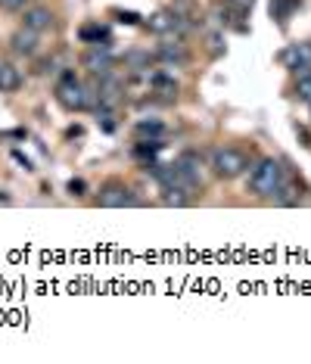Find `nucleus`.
I'll return each mask as SVG.
<instances>
[{"instance_id": "obj_17", "label": "nucleus", "mask_w": 311, "mask_h": 364, "mask_svg": "<svg viewBox=\"0 0 311 364\" xmlns=\"http://www.w3.org/2000/svg\"><path fill=\"white\" fill-rule=\"evenodd\" d=\"M193 203V196L187 193V190H178V187H165L162 190V205H175V209H184V205H190Z\"/></svg>"}, {"instance_id": "obj_22", "label": "nucleus", "mask_w": 311, "mask_h": 364, "mask_svg": "<svg viewBox=\"0 0 311 364\" xmlns=\"http://www.w3.org/2000/svg\"><path fill=\"white\" fill-rule=\"evenodd\" d=\"M116 19L125 22V26H141V16H137L134 10H116Z\"/></svg>"}, {"instance_id": "obj_9", "label": "nucleus", "mask_w": 311, "mask_h": 364, "mask_svg": "<svg viewBox=\"0 0 311 364\" xmlns=\"http://www.w3.org/2000/svg\"><path fill=\"white\" fill-rule=\"evenodd\" d=\"M150 87H153V94H159L165 103H175L178 100V81L171 72H150Z\"/></svg>"}, {"instance_id": "obj_18", "label": "nucleus", "mask_w": 311, "mask_h": 364, "mask_svg": "<svg viewBox=\"0 0 311 364\" xmlns=\"http://www.w3.org/2000/svg\"><path fill=\"white\" fill-rule=\"evenodd\" d=\"M153 60H156V56H153L150 50H131V53L125 56V63L131 65V69H134V72H143V75H150Z\"/></svg>"}, {"instance_id": "obj_4", "label": "nucleus", "mask_w": 311, "mask_h": 364, "mask_svg": "<svg viewBox=\"0 0 311 364\" xmlns=\"http://www.w3.org/2000/svg\"><path fill=\"white\" fill-rule=\"evenodd\" d=\"M153 56L159 63H165L168 69H171V65H187V63H190V50H187L184 38H178V35H162V41L156 44Z\"/></svg>"}, {"instance_id": "obj_23", "label": "nucleus", "mask_w": 311, "mask_h": 364, "mask_svg": "<svg viewBox=\"0 0 311 364\" xmlns=\"http://www.w3.org/2000/svg\"><path fill=\"white\" fill-rule=\"evenodd\" d=\"M209 50H212V56H221V53H224V44H221V35H212V38H209Z\"/></svg>"}, {"instance_id": "obj_2", "label": "nucleus", "mask_w": 311, "mask_h": 364, "mask_svg": "<svg viewBox=\"0 0 311 364\" xmlns=\"http://www.w3.org/2000/svg\"><path fill=\"white\" fill-rule=\"evenodd\" d=\"M209 168H212V175L221 178V181H234V178L246 175L252 168V162H249V156L243 150H236V146H212Z\"/></svg>"}, {"instance_id": "obj_27", "label": "nucleus", "mask_w": 311, "mask_h": 364, "mask_svg": "<svg viewBox=\"0 0 311 364\" xmlns=\"http://www.w3.org/2000/svg\"><path fill=\"white\" fill-rule=\"evenodd\" d=\"M308 106H311V103H308Z\"/></svg>"}, {"instance_id": "obj_25", "label": "nucleus", "mask_w": 311, "mask_h": 364, "mask_svg": "<svg viewBox=\"0 0 311 364\" xmlns=\"http://www.w3.org/2000/svg\"><path fill=\"white\" fill-rule=\"evenodd\" d=\"M0 6H4V10H22L26 0H0Z\"/></svg>"}, {"instance_id": "obj_12", "label": "nucleus", "mask_w": 311, "mask_h": 364, "mask_svg": "<svg viewBox=\"0 0 311 364\" xmlns=\"http://www.w3.org/2000/svg\"><path fill=\"white\" fill-rule=\"evenodd\" d=\"M38 44H40V38H38V31H31V28H19L10 38V47H13L16 56H35Z\"/></svg>"}, {"instance_id": "obj_10", "label": "nucleus", "mask_w": 311, "mask_h": 364, "mask_svg": "<svg viewBox=\"0 0 311 364\" xmlns=\"http://www.w3.org/2000/svg\"><path fill=\"white\" fill-rule=\"evenodd\" d=\"M56 26L53 13L47 10V6H31V10H26V16H22V28H31V31H50Z\"/></svg>"}, {"instance_id": "obj_26", "label": "nucleus", "mask_w": 311, "mask_h": 364, "mask_svg": "<svg viewBox=\"0 0 311 364\" xmlns=\"http://www.w3.org/2000/svg\"><path fill=\"white\" fill-rule=\"evenodd\" d=\"M227 4H231V6H236V10H249V6L256 4V0H227Z\"/></svg>"}, {"instance_id": "obj_11", "label": "nucleus", "mask_w": 311, "mask_h": 364, "mask_svg": "<svg viewBox=\"0 0 311 364\" xmlns=\"http://www.w3.org/2000/svg\"><path fill=\"white\" fill-rule=\"evenodd\" d=\"M78 38H81V44H87V47H112L109 28L100 26V22H84V26L78 28Z\"/></svg>"}, {"instance_id": "obj_7", "label": "nucleus", "mask_w": 311, "mask_h": 364, "mask_svg": "<svg viewBox=\"0 0 311 364\" xmlns=\"http://www.w3.org/2000/svg\"><path fill=\"white\" fill-rule=\"evenodd\" d=\"M283 65L293 72V75H311V44H290L280 53Z\"/></svg>"}, {"instance_id": "obj_3", "label": "nucleus", "mask_w": 311, "mask_h": 364, "mask_svg": "<svg viewBox=\"0 0 311 364\" xmlns=\"http://www.w3.org/2000/svg\"><path fill=\"white\" fill-rule=\"evenodd\" d=\"M53 94H56V100H60L62 109H69V112L91 109V90H87V87L75 78V72H65Z\"/></svg>"}, {"instance_id": "obj_1", "label": "nucleus", "mask_w": 311, "mask_h": 364, "mask_svg": "<svg viewBox=\"0 0 311 364\" xmlns=\"http://www.w3.org/2000/svg\"><path fill=\"white\" fill-rule=\"evenodd\" d=\"M286 181V168L280 159L268 156V159H258L249 171V193L261 196V200H271V193Z\"/></svg>"}, {"instance_id": "obj_16", "label": "nucleus", "mask_w": 311, "mask_h": 364, "mask_svg": "<svg viewBox=\"0 0 311 364\" xmlns=\"http://www.w3.org/2000/svg\"><path fill=\"white\" fill-rule=\"evenodd\" d=\"M299 200H302L299 187H296V184H286V181L271 193V203H274V205H299Z\"/></svg>"}, {"instance_id": "obj_5", "label": "nucleus", "mask_w": 311, "mask_h": 364, "mask_svg": "<svg viewBox=\"0 0 311 364\" xmlns=\"http://www.w3.org/2000/svg\"><path fill=\"white\" fill-rule=\"evenodd\" d=\"M150 31H156V35H178V38H184L187 31H190V22H187V16H181L178 10H159L150 19Z\"/></svg>"}, {"instance_id": "obj_19", "label": "nucleus", "mask_w": 311, "mask_h": 364, "mask_svg": "<svg viewBox=\"0 0 311 364\" xmlns=\"http://www.w3.org/2000/svg\"><path fill=\"white\" fill-rule=\"evenodd\" d=\"M293 6H296V0H271V16L277 22H286L293 13Z\"/></svg>"}, {"instance_id": "obj_8", "label": "nucleus", "mask_w": 311, "mask_h": 364, "mask_svg": "<svg viewBox=\"0 0 311 364\" xmlns=\"http://www.w3.org/2000/svg\"><path fill=\"white\" fill-rule=\"evenodd\" d=\"M112 63H116V56H112L109 47H87L84 56H81V65H84L91 75H106V72H112Z\"/></svg>"}, {"instance_id": "obj_20", "label": "nucleus", "mask_w": 311, "mask_h": 364, "mask_svg": "<svg viewBox=\"0 0 311 364\" xmlns=\"http://www.w3.org/2000/svg\"><path fill=\"white\" fill-rule=\"evenodd\" d=\"M162 140H137V146H134V156H141V159H146V156H156L162 150Z\"/></svg>"}, {"instance_id": "obj_15", "label": "nucleus", "mask_w": 311, "mask_h": 364, "mask_svg": "<svg viewBox=\"0 0 311 364\" xmlns=\"http://www.w3.org/2000/svg\"><path fill=\"white\" fill-rule=\"evenodd\" d=\"M22 87V72L13 63H0V94H13Z\"/></svg>"}, {"instance_id": "obj_13", "label": "nucleus", "mask_w": 311, "mask_h": 364, "mask_svg": "<svg viewBox=\"0 0 311 364\" xmlns=\"http://www.w3.org/2000/svg\"><path fill=\"white\" fill-rule=\"evenodd\" d=\"M175 165H178V171L190 181V184L202 187V162H200V156H196V153H181Z\"/></svg>"}, {"instance_id": "obj_6", "label": "nucleus", "mask_w": 311, "mask_h": 364, "mask_svg": "<svg viewBox=\"0 0 311 364\" xmlns=\"http://www.w3.org/2000/svg\"><path fill=\"white\" fill-rule=\"evenodd\" d=\"M97 203H100L103 209H125V205H137V196H134V190L125 187L121 181H109V184L97 193Z\"/></svg>"}, {"instance_id": "obj_21", "label": "nucleus", "mask_w": 311, "mask_h": 364, "mask_svg": "<svg viewBox=\"0 0 311 364\" xmlns=\"http://www.w3.org/2000/svg\"><path fill=\"white\" fill-rule=\"evenodd\" d=\"M296 97L302 103H311V75H299L296 81Z\"/></svg>"}, {"instance_id": "obj_24", "label": "nucleus", "mask_w": 311, "mask_h": 364, "mask_svg": "<svg viewBox=\"0 0 311 364\" xmlns=\"http://www.w3.org/2000/svg\"><path fill=\"white\" fill-rule=\"evenodd\" d=\"M69 193L72 196H84V181H69Z\"/></svg>"}, {"instance_id": "obj_14", "label": "nucleus", "mask_w": 311, "mask_h": 364, "mask_svg": "<svg viewBox=\"0 0 311 364\" xmlns=\"http://www.w3.org/2000/svg\"><path fill=\"white\" fill-rule=\"evenodd\" d=\"M134 134H137V140H162V134H165V122L162 119H141L134 125Z\"/></svg>"}]
</instances>
